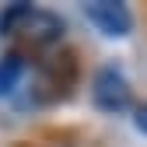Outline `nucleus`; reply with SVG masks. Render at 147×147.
Here are the masks:
<instances>
[{
  "label": "nucleus",
  "instance_id": "f257e3e1",
  "mask_svg": "<svg viewBox=\"0 0 147 147\" xmlns=\"http://www.w3.org/2000/svg\"><path fill=\"white\" fill-rule=\"evenodd\" d=\"M0 32L4 35H25L35 46H49V42H60L63 21L53 11H42V7H32L25 0H18V4L4 7V14H0Z\"/></svg>",
  "mask_w": 147,
  "mask_h": 147
},
{
  "label": "nucleus",
  "instance_id": "f03ea898",
  "mask_svg": "<svg viewBox=\"0 0 147 147\" xmlns=\"http://www.w3.org/2000/svg\"><path fill=\"white\" fill-rule=\"evenodd\" d=\"M91 98L102 112L116 116V112H126V109L133 105V95H130V81H126V74L116 67V63H105L98 67L95 81H91Z\"/></svg>",
  "mask_w": 147,
  "mask_h": 147
},
{
  "label": "nucleus",
  "instance_id": "7ed1b4c3",
  "mask_svg": "<svg viewBox=\"0 0 147 147\" xmlns=\"http://www.w3.org/2000/svg\"><path fill=\"white\" fill-rule=\"evenodd\" d=\"M84 14H88V21L102 35H109V39H126L130 28H133V14H130L126 4H119V0H91V4H84Z\"/></svg>",
  "mask_w": 147,
  "mask_h": 147
},
{
  "label": "nucleus",
  "instance_id": "20e7f679",
  "mask_svg": "<svg viewBox=\"0 0 147 147\" xmlns=\"http://www.w3.org/2000/svg\"><path fill=\"white\" fill-rule=\"evenodd\" d=\"M21 74H25V63H21V56H18V53H11V56L0 60V98L11 95V91L18 88Z\"/></svg>",
  "mask_w": 147,
  "mask_h": 147
},
{
  "label": "nucleus",
  "instance_id": "39448f33",
  "mask_svg": "<svg viewBox=\"0 0 147 147\" xmlns=\"http://www.w3.org/2000/svg\"><path fill=\"white\" fill-rule=\"evenodd\" d=\"M133 126H137V130H140V133H147V102L133 109Z\"/></svg>",
  "mask_w": 147,
  "mask_h": 147
}]
</instances>
